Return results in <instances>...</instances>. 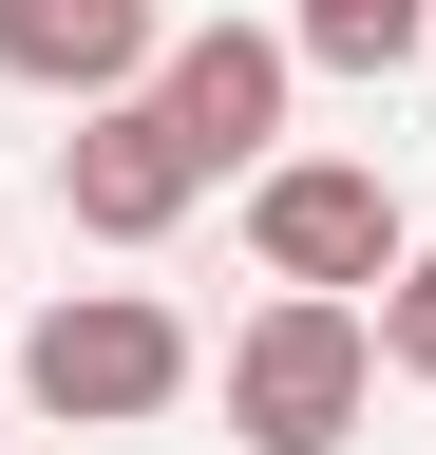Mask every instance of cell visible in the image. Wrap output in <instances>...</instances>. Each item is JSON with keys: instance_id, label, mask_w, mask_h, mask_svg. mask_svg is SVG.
I'll use <instances>...</instances> for the list:
<instances>
[{"instance_id": "cell-1", "label": "cell", "mask_w": 436, "mask_h": 455, "mask_svg": "<svg viewBox=\"0 0 436 455\" xmlns=\"http://www.w3.org/2000/svg\"><path fill=\"white\" fill-rule=\"evenodd\" d=\"M379 418V323H361V284H285L247 341H228V436L247 455H342Z\"/></svg>"}, {"instance_id": "cell-2", "label": "cell", "mask_w": 436, "mask_h": 455, "mask_svg": "<svg viewBox=\"0 0 436 455\" xmlns=\"http://www.w3.org/2000/svg\"><path fill=\"white\" fill-rule=\"evenodd\" d=\"M209 361H190V323L152 304V284H76V304H38L20 323V398L58 436H133V418H171Z\"/></svg>"}, {"instance_id": "cell-3", "label": "cell", "mask_w": 436, "mask_h": 455, "mask_svg": "<svg viewBox=\"0 0 436 455\" xmlns=\"http://www.w3.org/2000/svg\"><path fill=\"white\" fill-rule=\"evenodd\" d=\"M247 247H266V284H379L417 228H399V190L361 152H266L247 171Z\"/></svg>"}, {"instance_id": "cell-4", "label": "cell", "mask_w": 436, "mask_h": 455, "mask_svg": "<svg viewBox=\"0 0 436 455\" xmlns=\"http://www.w3.org/2000/svg\"><path fill=\"white\" fill-rule=\"evenodd\" d=\"M285 95H304V38H285V20H190V38H152V114H171L209 171H266V152H285Z\"/></svg>"}, {"instance_id": "cell-5", "label": "cell", "mask_w": 436, "mask_h": 455, "mask_svg": "<svg viewBox=\"0 0 436 455\" xmlns=\"http://www.w3.org/2000/svg\"><path fill=\"white\" fill-rule=\"evenodd\" d=\"M190 190H209V152L152 114V76H133V95H76V133H58V209L95 228V247H171Z\"/></svg>"}, {"instance_id": "cell-6", "label": "cell", "mask_w": 436, "mask_h": 455, "mask_svg": "<svg viewBox=\"0 0 436 455\" xmlns=\"http://www.w3.org/2000/svg\"><path fill=\"white\" fill-rule=\"evenodd\" d=\"M152 38H171V20H152V0H0V76H20V95H133L152 76Z\"/></svg>"}, {"instance_id": "cell-7", "label": "cell", "mask_w": 436, "mask_h": 455, "mask_svg": "<svg viewBox=\"0 0 436 455\" xmlns=\"http://www.w3.org/2000/svg\"><path fill=\"white\" fill-rule=\"evenodd\" d=\"M285 38H304V76H399L436 38V0H285Z\"/></svg>"}, {"instance_id": "cell-8", "label": "cell", "mask_w": 436, "mask_h": 455, "mask_svg": "<svg viewBox=\"0 0 436 455\" xmlns=\"http://www.w3.org/2000/svg\"><path fill=\"white\" fill-rule=\"evenodd\" d=\"M361 323H379V379H417V398H436V247L379 266V304H361Z\"/></svg>"}]
</instances>
